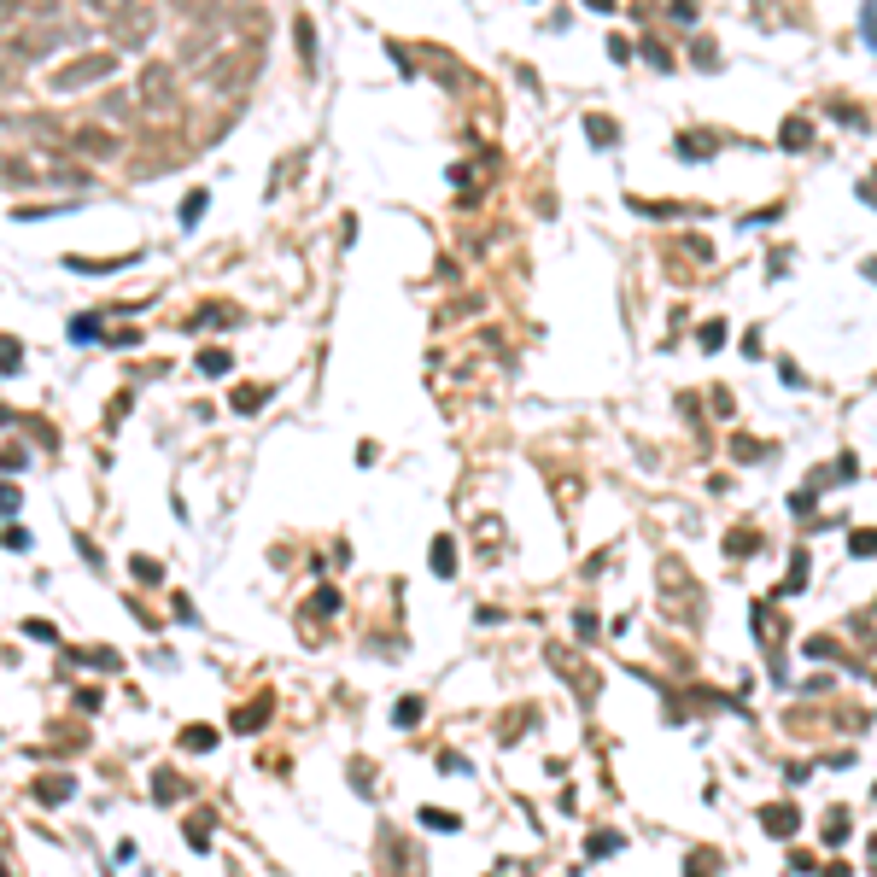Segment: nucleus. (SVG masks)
Wrapping results in <instances>:
<instances>
[{
	"mask_svg": "<svg viewBox=\"0 0 877 877\" xmlns=\"http://www.w3.org/2000/svg\"><path fill=\"white\" fill-rule=\"evenodd\" d=\"M760 831H767V836H796V831H801V807H796V801L760 807Z\"/></svg>",
	"mask_w": 877,
	"mask_h": 877,
	"instance_id": "obj_1",
	"label": "nucleus"
},
{
	"mask_svg": "<svg viewBox=\"0 0 877 877\" xmlns=\"http://www.w3.org/2000/svg\"><path fill=\"white\" fill-rule=\"evenodd\" d=\"M106 70H111V53L106 59H89V65H70V70H59V89H70V82H89V77H106Z\"/></svg>",
	"mask_w": 877,
	"mask_h": 877,
	"instance_id": "obj_2",
	"label": "nucleus"
},
{
	"mask_svg": "<svg viewBox=\"0 0 877 877\" xmlns=\"http://www.w3.org/2000/svg\"><path fill=\"white\" fill-rule=\"evenodd\" d=\"M585 129H591V141H597V146H614V141H620V129H614L609 117H585Z\"/></svg>",
	"mask_w": 877,
	"mask_h": 877,
	"instance_id": "obj_3",
	"label": "nucleus"
},
{
	"mask_svg": "<svg viewBox=\"0 0 877 877\" xmlns=\"http://www.w3.org/2000/svg\"><path fill=\"white\" fill-rule=\"evenodd\" d=\"M725 550H732V555H755L760 550V533H743V527H737V533L725 538Z\"/></svg>",
	"mask_w": 877,
	"mask_h": 877,
	"instance_id": "obj_4",
	"label": "nucleus"
},
{
	"mask_svg": "<svg viewBox=\"0 0 877 877\" xmlns=\"http://www.w3.org/2000/svg\"><path fill=\"white\" fill-rule=\"evenodd\" d=\"M807 141H813V129H807L801 117H789V123H784V146L796 153V146H807Z\"/></svg>",
	"mask_w": 877,
	"mask_h": 877,
	"instance_id": "obj_5",
	"label": "nucleus"
},
{
	"mask_svg": "<svg viewBox=\"0 0 877 877\" xmlns=\"http://www.w3.org/2000/svg\"><path fill=\"white\" fill-rule=\"evenodd\" d=\"M714 872H720V860H714V854H690L685 860V877H714Z\"/></svg>",
	"mask_w": 877,
	"mask_h": 877,
	"instance_id": "obj_6",
	"label": "nucleus"
},
{
	"mask_svg": "<svg viewBox=\"0 0 877 877\" xmlns=\"http://www.w3.org/2000/svg\"><path fill=\"white\" fill-rule=\"evenodd\" d=\"M182 743H188V749H211L217 732H211V725H188V732H182Z\"/></svg>",
	"mask_w": 877,
	"mask_h": 877,
	"instance_id": "obj_7",
	"label": "nucleus"
},
{
	"mask_svg": "<svg viewBox=\"0 0 877 877\" xmlns=\"http://www.w3.org/2000/svg\"><path fill=\"white\" fill-rule=\"evenodd\" d=\"M843 836H848V813H843V807H836V813H831V819H825V843H831V848H836V843H843Z\"/></svg>",
	"mask_w": 877,
	"mask_h": 877,
	"instance_id": "obj_8",
	"label": "nucleus"
},
{
	"mask_svg": "<svg viewBox=\"0 0 877 877\" xmlns=\"http://www.w3.org/2000/svg\"><path fill=\"white\" fill-rule=\"evenodd\" d=\"M264 398H269V387H246V392H234V410H257Z\"/></svg>",
	"mask_w": 877,
	"mask_h": 877,
	"instance_id": "obj_9",
	"label": "nucleus"
},
{
	"mask_svg": "<svg viewBox=\"0 0 877 877\" xmlns=\"http://www.w3.org/2000/svg\"><path fill=\"white\" fill-rule=\"evenodd\" d=\"M789 591H807V555H796V567H789V579H784V597Z\"/></svg>",
	"mask_w": 877,
	"mask_h": 877,
	"instance_id": "obj_10",
	"label": "nucleus"
},
{
	"mask_svg": "<svg viewBox=\"0 0 877 877\" xmlns=\"http://www.w3.org/2000/svg\"><path fill=\"white\" fill-rule=\"evenodd\" d=\"M848 550H854V555H877V527H866V533H854V538H848Z\"/></svg>",
	"mask_w": 877,
	"mask_h": 877,
	"instance_id": "obj_11",
	"label": "nucleus"
},
{
	"mask_svg": "<svg viewBox=\"0 0 877 877\" xmlns=\"http://www.w3.org/2000/svg\"><path fill=\"white\" fill-rule=\"evenodd\" d=\"M451 562H456L451 538H439V545H434V574H451Z\"/></svg>",
	"mask_w": 877,
	"mask_h": 877,
	"instance_id": "obj_12",
	"label": "nucleus"
},
{
	"mask_svg": "<svg viewBox=\"0 0 877 877\" xmlns=\"http://www.w3.org/2000/svg\"><path fill=\"white\" fill-rule=\"evenodd\" d=\"M755 632H760V638H767V644H772V638H778V614H772V609H755Z\"/></svg>",
	"mask_w": 877,
	"mask_h": 877,
	"instance_id": "obj_13",
	"label": "nucleus"
},
{
	"mask_svg": "<svg viewBox=\"0 0 877 877\" xmlns=\"http://www.w3.org/2000/svg\"><path fill=\"white\" fill-rule=\"evenodd\" d=\"M392 720H398V725H415V720H422V702H415V696H404V702H398V714H392Z\"/></svg>",
	"mask_w": 877,
	"mask_h": 877,
	"instance_id": "obj_14",
	"label": "nucleus"
},
{
	"mask_svg": "<svg viewBox=\"0 0 877 877\" xmlns=\"http://www.w3.org/2000/svg\"><path fill=\"white\" fill-rule=\"evenodd\" d=\"M614 848H620V836H614V831H597V836H591V854H614Z\"/></svg>",
	"mask_w": 877,
	"mask_h": 877,
	"instance_id": "obj_15",
	"label": "nucleus"
},
{
	"mask_svg": "<svg viewBox=\"0 0 877 877\" xmlns=\"http://www.w3.org/2000/svg\"><path fill=\"white\" fill-rule=\"evenodd\" d=\"M720 345H725V322H708L702 328V351H720Z\"/></svg>",
	"mask_w": 877,
	"mask_h": 877,
	"instance_id": "obj_16",
	"label": "nucleus"
},
{
	"mask_svg": "<svg viewBox=\"0 0 877 877\" xmlns=\"http://www.w3.org/2000/svg\"><path fill=\"white\" fill-rule=\"evenodd\" d=\"M264 720H269V714H264V708H246V714H240V720H234V732H257V725H264Z\"/></svg>",
	"mask_w": 877,
	"mask_h": 877,
	"instance_id": "obj_17",
	"label": "nucleus"
},
{
	"mask_svg": "<svg viewBox=\"0 0 877 877\" xmlns=\"http://www.w3.org/2000/svg\"><path fill=\"white\" fill-rule=\"evenodd\" d=\"M200 369H205V375H222V369H229V351H205Z\"/></svg>",
	"mask_w": 877,
	"mask_h": 877,
	"instance_id": "obj_18",
	"label": "nucleus"
},
{
	"mask_svg": "<svg viewBox=\"0 0 877 877\" xmlns=\"http://www.w3.org/2000/svg\"><path fill=\"white\" fill-rule=\"evenodd\" d=\"M94 333H100V322H89V316H77V322H70V340H94Z\"/></svg>",
	"mask_w": 877,
	"mask_h": 877,
	"instance_id": "obj_19",
	"label": "nucleus"
},
{
	"mask_svg": "<svg viewBox=\"0 0 877 877\" xmlns=\"http://www.w3.org/2000/svg\"><path fill=\"white\" fill-rule=\"evenodd\" d=\"M200 217H205V193H193V200L182 205V222H200Z\"/></svg>",
	"mask_w": 877,
	"mask_h": 877,
	"instance_id": "obj_20",
	"label": "nucleus"
},
{
	"mask_svg": "<svg viewBox=\"0 0 877 877\" xmlns=\"http://www.w3.org/2000/svg\"><path fill=\"white\" fill-rule=\"evenodd\" d=\"M135 579H146V585H158V562H141V555H135Z\"/></svg>",
	"mask_w": 877,
	"mask_h": 877,
	"instance_id": "obj_21",
	"label": "nucleus"
},
{
	"mask_svg": "<svg viewBox=\"0 0 877 877\" xmlns=\"http://www.w3.org/2000/svg\"><path fill=\"white\" fill-rule=\"evenodd\" d=\"M153 789H158V796L170 801V796H176V772H158V778H153Z\"/></svg>",
	"mask_w": 877,
	"mask_h": 877,
	"instance_id": "obj_22",
	"label": "nucleus"
},
{
	"mask_svg": "<svg viewBox=\"0 0 877 877\" xmlns=\"http://www.w3.org/2000/svg\"><path fill=\"white\" fill-rule=\"evenodd\" d=\"M422 825H434V831H456V819H451V813H422Z\"/></svg>",
	"mask_w": 877,
	"mask_h": 877,
	"instance_id": "obj_23",
	"label": "nucleus"
},
{
	"mask_svg": "<svg viewBox=\"0 0 877 877\" xmlns=\"http://www.w3.org/2000/svg\"><path fill=\"white\" fill-rule=\"evenodd\" d=\"M0 369H18V345L12 340H0Z\"/></svg>",
	"mask_w": 877,
	"mask_h": 877,
	"instance_id": "obj_24",
	"label": "nucleus"
},
{
	"mask_svg": "<svg viewBox=\"0 0 877 877\" xmlns=\"http://www.w3.org/2000/svg\"><path fill=\"white\" fill-rule=\"evenodd\" d=\"M866 35H872V47H877V6H866Z\"/></svg>",
	"mask_w": 877,
	"mask_h": 877,
	"instance_id": "obj_25",
	"label": "nucleus"
},
{
	"mask_svg": "<svg viewBox=\"0 0 877 877\" xmlns=\"http://www.w3.org/2000/svg\"><path fill=\"white\" fill-rule=\"evenodd\" d=\"M866 205H877V176H866Z\"/></svg>",
	"mask_w": 877,
	"mask_h": 877,
	"instance_id": "obj_26",
	"label": "nucleus"
},
{
	"mask_svg": "<svg viewBox=\"0 0 877 877\" xmlns=\"http://www.w3.org/2000/svg\"><path fill=\"white\" fill-rule=\"evenodd\" d=\"M819 877H848V866H825V872H819Z\"/></svg>",
	"mask_w": 877,
	"mask_h": 877,
	"instance_id": "obj_27",
	"label": "nucleus"
},
{
	"mask_svg": "<svg viewBox=\"0 0 877 877\" xmlns=\"http://www.w3.org/2000/svg\"><path fill=\"white\" fill-rule=\"evenodd\" d=\"M872 866H877V854H872Z\"/></svg>",
	"mask_w": 877,
	"mask_h": 877,
	"instance_id": "obj_28",
	"label": "nucleus"
}]
</instances>
